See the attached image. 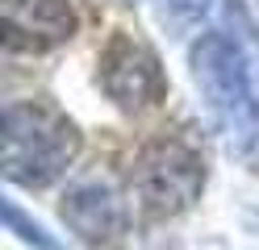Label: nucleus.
Returning <instances> with one entry per match:
<instances>
[{
	"label": "nucleus",
	"instance_id": "nucleus-1",
	"mask_svg": "<svg viewBox=\"0 0 259 250\" xmlns=\"http://www.w3.org/2000/svg\"><path fill=\"white\" fill-rule=\"evenodd\" d=\"M79 155V133L59 109L21 100L5 109V175L21 188L55 183Z\"/></svg>",
	"mask_w": 259,
	"mask_h": 250
},
{
	"label": "nucleus",
	"instance_id": "nucleus-2",
	"mask_svg": "<svg viewBox=\"0 0 259 250\" xmlns=\"http://www.w3.org/2000/svg\"><path fill=\"white\" fill-rule=\"evenodd\" d=\"M130 188H134L138 205L155 217H176L184 213L205 188V163L197 150H188L184 142L163 138L142 146V155L134 159L130 171Z\"/></svg>",
	"mask_w": 259,
	"mask_h": 250
},
{
	"label": "nucleus",
	"instance_id": "nucleus-3",
	"mask_svg": "<svg viewBox=\"0 0 259 250\" xmlns=\"http://www.w3.org/2000/svg\"><path fill=\"white\" fill-rule=\"evenodd\" d=\"M101 83H105L109 100H117L130 113L159 105L163 92H167V79H163V67H159L155 50L134 42V38H125V33H117V38L109 42V50H105Z\"/></svg>",
	"mask_w": 259,
	"mask_h": 250
},
{
	"label": "nucleus",
	"instance_id": "nucleus-4",
	"mask_svg": "<svg viewBox=\"0 0 259 250\" xmlns=\"http://www.w3.org/2000/svg\"><path fill=\"white\" fill-rule=\"evenodd\" d=\"M192 75H197V88L209 100V109L234 117L242 105H251L247 100L251 67L242 59L238 42L226 33H201V42L192 46Z\"/></svg>",
	"mask_w": 259,
	"mask_h": 250
},
{
	"label": "nucleus",
	"instance_id": "nucleus-5",
	"mask_svg": "<svg viewBox=\"0 0 259 250\" xmlns=\"http://www.w3.org/2000/svg\"><path fill=\"white\" fill-rule=\"evenodd\" d=\"M63 221L71 225V233H79L84 242L101 246V242H117L125 233V200L117 192V183L105 175H88L75 179L67 192H63Z\"/></svg>",
	"mask_w": 259,
	"mask_h": 250
},
{
	"label": "nucleus",
	"instance_id": "nucleus-6",
	"mask_svg": "<svg viewBox=\"0 0 259 250\" xmlns=\"http://www.w3.org/2000/svg\"><path fill=\"white\" fill-rule=\"evenodd\" d=\"M5 46L9 50H51L75 33L67 0H5Z\"/></svg>",
	"mask_w": 259,
	"mask_h": 250
},
{
	"label": "nucleus",
	"instance_id": "nucleus-7",
	"mask_svg": "<svg viewBox=\"0 0 259 250\" xmlns=\"http://www.w3.org/2000/svg\"><path fill=\"white\" fill-rule=\"evenodd\" d=\"M5 221H9L13 229H21V238H25V242H34L38 250H63L55 238H46V229H42L38 221H25V217H21V209L13 205V200H5Z\"/></svg>",
	"mask_w": 259,
	"mask_h": 250
},
{
	"label": "nucleus",
	"instance_id": "nucleus-8",
	"mask_svg": "<svg viewBox=\"0 0 259 250\" xmlns=\"http://www.w3.org/2000/svg\"><path fill=\"white\" fill-rule=\"evenodd\" d=\"M247 100H251V113L259 117V67H251V88H247Z\"/></svg>",
	"mask_w": 259,
	"mask_h": 250
}]
</instances>
